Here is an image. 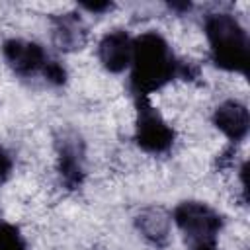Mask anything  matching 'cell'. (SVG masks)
<instances>
[{
    "label": "cell",
    "mask_w": 250,
    "mask_h": 250,
    "mask_svg": "<svg viewBox=\"0 0 250 250\" xmlns=\"http://www.w3.org/2000/svg\"><path fill=\"white\" fill-rule=\"evenodd\" d=\"M131 86L137 96L146 98L162 88L178 72V62L168 43L158 33H143L133 41L131 55Z\"/></svg>",
    "instance_id": "obj_1"
},
{
    "label": "cell",
    "mask_w": 250,
    "mask_h": 250,
    "mask_svg": "<svg viewBox=\"0 0 250 250\" xmlns=\"http://www.w3.org/2000/svg\"><path fill=\"white\" fill-rule=\"evenodd\" d=\"M205 33L217 66L230 72H246L248 35L234 16L211 14L205 20Z\"/></svg>",
    "instance_id": "obj_2"
},
{
    "label": "cell",
    "mask_w": 250,
    "mask_h": 250,
    "mask_svg": "<svg viewBox=\"0 0 250 250\" xmlns=\"http://www.w3.org/2000/svg\"><path fill=\"white\" fill-rule=\"evenodd\" d=\"M174 223L186 234L193 250H217L221 217L199 201H184L174 211Z\"/></svg>",
    "instance_id": "obj_3"
},
{
    "label": "cell",
    "mask_w": 250,
    "mask_h": 250,
    "mask_svg": "<svg viewBox=\"0 0 250 250\" xmlns=\"http://www.w3.org/2000/svg\"><path fill=\"white\" fill-rule=\"evenodd\" d=\"M174 141V131L160 117V113L141 98L139 102V117H137V143L146 152H164L170 148Z\"/></svg>",
    "instance_id": "obj_4"
},
{
    "label": "cell",
    "mask_w": 250,
    "mask_h": 250,
    "mask_svg": "<svg viewBox=\"0 0 250 250\" xmlns=\"http://www.w3.org/2000/svg\"><path fill=\"white\" fill-rule=\"evenodd\" d=\"M4 57L8 64L14 68V72L27 76L37 70L43 72L49 59L45 57V51L37 43L21 41V39H10L4 45Z\"/></svg>",
    "instance_id": "obj_5"
},
{
    "label": "cell",
    "mask_w": 250,
    "mask_h": 250,
    "mask_svg": "<svg viewBox=\"0 0 250 250\" xmlns=\"http://www.w3.org/2000/svg\"><path fill=\"white\" fill-rule=\"evenodd\" d=\"M98 55H100L102 64L109 72H121L131 64L133 39L121 29L111 31V33L104 35V39L100 41Z\"/></svg>",
    "instance_id": "obj_6"
},
{
    "label": "cell",
    "mask_w": 250,
    "mask_h": 250,
    "mask_svg": "<svg viewBox=\"0 0 250 250\" xmlns=\"http://www.w3.org/2000/svg\"><path fill=\"white\" fill-rule=\"evenodd\" d=\"M215 125L230 139V141H240L248 133L250 117L246 105L240 102H225L215 109Z\"/></svg>",
    "instance_id": "obj_7"
},
{
    "label": "cell",
    "mask_w": 250,
    "mask_h": 250,
    "mask_svg": "<svg viewBox=\"0 0 250 250\" xmlns=\"http://www.w3.org/2000/svg\"><path fill=\"white\" fill-rule=\"evenodd\" d=\"M139 229L156 244H162L168 236V217L160 209H148L139 217Z\"/></svg>",
    "instance_id": "obj_8"
},
{
    "label": "cell",
    "mask_w": 250,
    "mask_h": 250,
    "mask_svg": "<svg viewBox=\"0 0 250 250\" xmlns=\"http://www.w3.org/2000/svg\"><path fill=\"white\" fill-rule=\"evenodd\" d=\"M55 37H57V43L61 45V49H62V47H66V49H76L78 45H82L84 31H82L80 20H78L74 14L62 16V18L57 21Z\"/></svg>",
    "instance_id": "obj_9"
},
{
    "label": "cell",
    "mask_w": 250,
    "mask_h": 250,
    "mask_svg": "<svg viewBox=\"0 0 250 250\" xmlns=\"http://www.w3.org/2000/svg\"><path fill=\"white\" fill-rule=\"evenodd\" d=\"M61 170L68 184H76L80 180V158L74 146H64L61 152Z\"/></svg>",
    "instance_id": "obj_10"
},
{
    "label": "cell",
    "mask_w": 250,
    "mask_h": 250,
    "mask_svg": "<svg viewBox=\"0 0 250 250\" xmlns=\"http://www.w3.org/2000/svg\"><path fill=\"white\" fill-rule=\"evenodd\" d=\"M0 250H25V242L16 227L0 225Z\"/></svg>",
    "instance_id": "obj_11"
},
{
    "label": "cell",
    "mask_w": 250,
    "mask_h": 250,
    "mask_svg": "<svg viewBox=\"0 0 250 250\" xmlns=\"http://www.w3.org/2000/svg\"><path fill=\"white\" fill-rule=\"evenodd\" d=\"M10 170H12V160H10L8 152L0 146V182H4L10 176Z\"/></svg>",
    "instance_id": "obj_12"
},
{
    "label": "cell",
    "mask_w": 250,
    "mask_h": 250,
    "mask_svg": "<svg viewBox=\"0 0 250 250\" xmlns=\"http://www.w3.org/2000/svg\"><path fill=\"white\" fill-rule=\"evenodd\" d=\"M86 10H90V12H104V10H109L111 8V4L109 2H104V4H82Z\"/></svg>",
    "instance_id": "obj_13"
}]
</instances>
